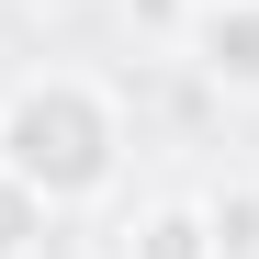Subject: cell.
Returning <instances> with one entry per match:
<instances>
[{
	"instance_id": "7a4b0ae2",
	"label": "cell",
	"mask_w": 259,
	"mask_h": 259,
	"mask_svg": "<svg viewBox=\"0 0 259 259\" xmlns=\"http://www.w3.org/2000/svg\"><path fill=\"white\" fill-rule=\"evenodd\" d=\"M192 68L214 91H259V0H192Z\"/></svg>"
},
{
	"instance_id": "3957f363",
	"label": "cell",
	"mask_w": 259,
	"mask_h": 259,
	"mask_svg": "<svg viewBox=\"0 0 259 259\" xmlns=\"http://www.w3.org/2000/svg\"><path fill=\"white\" fill-rule=\"evenodd\" d=\"M124 259H226V248H214L203 203H147L136 226H124Z\"/></svg>"
},
{
	"instance_id": "6da1fadb",
	"label": "cell",
	"mask_w": 259,
	"mask_h": 259,
	"mask_svg": "<svg viewBox=\"0 0 259 259\" xmlns=\"http://www.w3.org/2000/svg\"><path fill=\"white\" fill-rule=\"evenodd\" d=\"M124 181V102L91 68H23L0 91V192L23 214H91Z\"/></svg>"
},
{
	"instance_id": "277c9868",
	"label": "cell",
	"mask_w": 259,
	"mask_h": 259,
	"mask_svg": "<svg viewBox=\"0 0 259 259\" xmlns=\"http://www.w3.org/2000/svg\"><path fill=\"white\" fill-rule=\"evenodd\" d=\"M12 12H34V23H68V12H91V0H12Z\"/></svg>"
}]
</instances>
